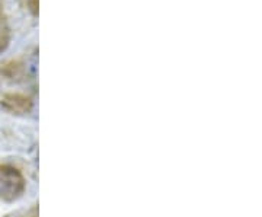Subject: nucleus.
I'll use <instances>...</instances> for the list:
<instances>
[{
  "label": "nucleus",
  "mask_w": 262,
  "mask_h": 217,
  "mask_svg": "<svg viewBox=\"0 0 262 217\" xmlns=\"http://www.w3.org/2000/svg\"><path fill=\"white\" fill-rule=\"evenodd\" d=\"M27 3L32 15H38V0H27Z\"/></svg>",
  "instance_id": "3"
},
{
  "label": "nucleus",
  "mask_w": 262,
  "mask_h": 217,
  "mask_svg": "<svg viewBox=\"0 0 262 217\" xmlns=\"http://www.w3.org/2000/svg\"><path fill=\"white\" fill-rule=\"evenodd\" d=\"M25 181L20 172L8 165H0V199L10 201L24 192Z\"/></svg>",
  "instance_id": "1"
},
{
  "label": "nucleus",
  "mask_w": 262,
  "mask_h": 217,
  "mask_svg": "<svg viewBox=\"0 0 262 217\" xmlns=\"http://www.w3.org/2000/svg\"><path fill=\"white\" fill-rule=\"evenodd\" d=\"M2 105L3 108H6L8 111L12 113H27L31 110L32 102L28 96L20 94H8L6 96H3L2 99Z\"/></svg>",
  "instance_id": "2"
}]
</instances>
